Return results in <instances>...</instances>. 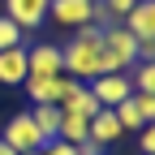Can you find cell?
I'll list each match as a JSON object with an SVG mask.
<instances>
[{
  "label": "cell",
  "instance_id": "6da1fadb",
  "mask_svg": "<svg viewBox=\"0 0 155 155\" xmlns=\"http://www.w3.org/2000/svg\"><path fill=\"white\" fill-rule=\"evenodd\" d=\"M99 35H104L99 26H82L78 39H69V43L61 48V69H65V78H73V82H95V78L104 73Z\"/></svg>",
  "mask_w": 155,
  "mask_h": 155
},
{
  "label": "cell",
  "instance_id": "7a4b0ae2",
  "mask_svg": "<svg viewBox=\"0 0 155 155\" xmlns=\"http://www.w3.org/2000/svg\"><path fill=\"white\" fill-rule=\"evenodd\" d=\"M99 56H104V73H129L138 65V39L116 22L99 35Z\"/></svg>",
  "mask_w": 155,
  "mask_h": 155
},
{
  "label": "cell",
  "instance_id": "4fadbf2b",
  "mask_svg": "<svg viewBox=\"0 0 155 155\" xmlns=\"http://www.w3.org/2000/svg\"><path fill=\"white\" fill-rule=\"evenodd\" d=\"M129 86L134 95H155V61H138L129 69Z\"/></svg>",
  "mask_w": 155,
  "mask_h": 155
},
{
  "label": "cell",
  "instance_id": "3957f363",
  "mask_svg": "<svg viewBox=\"0 0 155 155\" xmlns=\"http://www.w3.org/2000/svg\"><path fill=\"white\" fill-rule=\"evenodd\" d=\"M0 142H9L17 155H30V151H39V147H43V134L35 129L30 112H17V116H9V125L0 129Z\"/></svg>",
  "mask_w": 155,
  "mask_h": 155
},
{
  "label": "cell",
  "instance_id": "9c48e42d",
  "mask_svg": "<svg viewBox=\"0 0 155 155\" xmlns=\"http://www.w3.org/2000/svg\"><path fill=\"white\" fill-rule=\"evenodd\" d=\"M61 69V48L56 43H26V78H56Z\"/></svg>",
  "mask_w": 155,
  "mask_h": 155
},
{
  "label": "cell",
  "instance_id": "ba28073f",
  "mask_svg": "<svg viewBox=\"0 0 155 155\" xmlns=\"http://www.w3.org/2000/svg\"><path fill=\"white\" fill-rule=\"evenodd\" d=\"M5 17H9L22 35H30V30L43 26V17H48V0H5Z\"/></svg>",
  "mask_w": 155,
  "mask_h": 155
},
{
  "label": "cell",
  "instance_id": "8fae6325",
  "mask_svg": "<svg viewBox=\"0 0 155 155\" xmlns=\"http://www.w3.org/2000/svg\"><path fill=\"white\" fill-rule=\"evenodd\" d=\"M26 82V43L0 52V86H22Z\"/></svg>",
  "mask_w": 155,
  "mask_h": 155
},
{
  "label": "cell",
  "instance_id": "52a82bcc",
  "mask_svg": "<svg viewBox=\"0 0 155 155\" xmlns=\"http://www.w3.org/2000/svg\"><path fill=\"white\" fill-rule=\"evenodd\" d=\"M86 91L99 99V108H116L121 99H129V95H134L129 73H99L95 82H86Z\"/></svg>",
  "mask_w": 155,
  "mask_h": 155
},
{
  "label": "cell",
  "instance_id": "5b68a950",
  "mask_svg": "<svg viewBox=\"0 0 155 155\" xmlns=\"http://www.w3.org/2000/svg\"><path fill=\"white\" fill-rule=\"evenodd\" d=\"M22 91H26L30 104H61L73 91V78H65V73H56V78H26Z\"/></svg>",
  "mask_w": 155,
  "mask_h": 155
},
{
  "label": "cell",
  "instance_id": "9a60e30c",
  "mask_svg": "<svg viewBox=\"0 0 155 155\" xmlns=\"http://www.w3.org/2000/svg\"><path fill=\"white\" fill-rule=\"evenodd\" d=\"M104 5H108V13H112V22H125L129 9L138 5V0H104Z\"/></svg>",
  "mask_w": 155,
  "mask_h": 155
},
{
  "label": "cell",
  "instance_id": "e0dca14e",
  "mask_svg": "<svg viewBox=\"0 0 155 155\" xmlns=\"http://www.w3.org/2000/svg\"><path fill=\"white\" fill-rule=\"evenodd\" d=\"M138 147H142V155H155V125L138 129Z\"/></svg>",
  "mask_w": 155,
  "mask_h": 155
},
{
  "label": "cell",
  "instance_id": "277c9868",
  "mask_svg": "<svg viewBox=\"0 0 155 155\" xmlns=\"http://www.w3.org/2000/svg\"><path fill=\"white\" fill-rule=\"evenodd\" d=\"M112 116L121 121V129H134L138 134L142 125L155 121V95H129V99H121L112 108Z\"/></svg>",
  "mask_w": 155,
  "mask_h": 155
},
{
  "label": "cell",
  "instance_id": "30bf717a",
  "mask_svg": "<svg viewBox=\"0 0 155 155\" xmlns=\"http://www.w3.org/2000/svg\"><path fill=\"white\" fill-rule=\"evenodd\" d=\"M121 134H125V129H121V121L112 116V108H99V112L91 116V125H86V138H91V142H99L104 151H108L116 138H121Z\"/></svg>",
  "mask_w": 155,
  "mask_h": 155
},
{
  "label": "cell",
  "instance_id": "2e32d148",
  "mask_svg": "<svg viewBox=\"0 0 155 155\" xmlns=\"http://www.w3.org/2000/svg\"><path fill=\"white\" fill-rule=\"evenodd\" d=\"M35 155H78L69 142H61V138H52V142H43V147H39Z\"/></svg>",
  "mask_w": 155,
  "mask_h": 155
},
{
  "label": "cell",
  "instance_id": "ac0fdd59",
  "mask_svg": "<svg viewBox=\"0 0 155 155\" xmlns=\"http://www.w3.org/2000/svg\"><path fill=\"white\" fill-rule=\"evenodd\" d=\"M73 151H78V155H104V147H99V142H91V138H86V142H78Z\"/></svg>",
  "mask_w": 155,
  "mask_h": 155
},
{
  "label": "cell",
  "instance_id": "7c38bea8",
  "mask_svg": "<svg viewBox=\"0 0 155 155\" xmlns=\"http://www.w3.org/2000/svg\"><path fill=\"white\" fill-rule=\"evenodd\" d=\"M26 112H30L35 129L43 134V142H52V138H56V129H61V104H30Z\"/></svg>",
  "mask_w": 155,
  "mask_h": 155
},
{
  "label": "cell",
  "instance_id": "d6986e66",
  "mask_svg": "<svg viewBox=\"0 0 155 155\" xmlns=\"http://www.w3.org/2000/svg\"><path fill=\"white\" fill-rule=\"evenodd\" d=\"M0 155H17V151H13V147H9V142H0Z\"/></svg>",
  "mask_w": 155,
  "mask_h": 155
},
{
  "label": "cell",
  "instance_id": "8992f818",
  "mask_svg": "<svg viewBox=\"0 0 155 155\" xmlns=\"http://www.w3.org/2000/svg\"><path fill=\"white\" fill-rule=\"evenodd\" d=\"M91 9H95V0H48V17L65 30L91 26Z\"/></svg>",
  "mask_w": 155,
  "mask_h": 155
},
{
  "label": "cell",
  "instance_id": "5bb4252c",
  "mask_svg": "<svg viewBox=\"0 0 155 155\" xmlns=\"http://www.w3.org/2000/svg\"><path fill=\"white\" fill-rule=\"evenodd\" d=\"M22 43H26V35L17 30L5 13H0V52H5V48H22Z\"/></svg>",
  "mask_w": 155,
  "mask_h": 155
}]
</instances>
